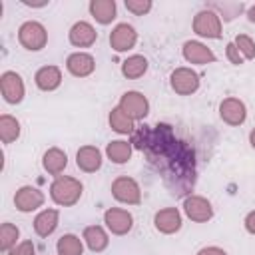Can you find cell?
<instances>
[{"instance_id": "cell-29", "label": "cell", "mask_w": 255, "mask_h": 255, "mask_svg": "<svg viewBox=\"0 0 255 255\" xmlns=\"http://www.w3.org/2000/svg\"><path fill=\"white\" fill-rule=\"evenodd\" d=\"M18 237H20V229L14 223H2L0 227V249L2 251H10L18 245Z\"/></svg>"}, {"instance_id": "cell-12", "label": "cell", "mask_w": 255, "mask_h": 255, "mask_svg": "<svg viewBox=\"0 0 255 255\" xmlns=\"http://www.w3.org/2000/svg\"><path fill=\"white\" fill-rule=\"evenodd\" d=\"M135 42H137V32L131 24H126V22L118 24L110 34V46L116 52H128L135 46Z\"/></svg>"}, {"instance_id": "cell-7", "label": "cell", "mask_w": 255, "mask_h": 255, "mask_svg": "<svg viewBox=\"0 0 255 255\" xmlns=\"http://www.w3.org/2000/svg\"><path fill=\"white\" fill-rule=\"evenodd\" d=\"M118 108H120L124 114H128L133 122L143 120V118L149 114V102H147V98H145L141 92H135V90L126 92V94L120 98Z\"/></svg>"}, {"instance_id": "cell-21", "label": "cell", "mask_w": 255, "mask_h": 255, "mask_svg": "<svg viewBox=\"0 0 255 255\" xmlns=\"http://www.w3.org/2000/svg\"><path fill=\"white\" fill-rule=\"evenodd\" d=\"M42 165H44V169L50 173V175H60L64 169H66V165H68V155H66V151H62L60 147H50L46 153H44V157H42Z\"/></svg>"}, {"instance_id": "cell-35", "label": "cell", "mask_w": 255, "mask_h": 255, "mask_svg": "<svg viewBox=\"0 0 255 255\" xmlns=\"http://www.w3.org/2000/svg\"><path fill=\"white\" fill-rule=\"evenodd\" d=\"M245 229L251 233V235H255V211H249L247 215H245Z\"/></svg>"}, {"instance_id": "cell-17", "label": "cell", "mask_w": 255, "mask_h": 255, "mask_svg": "<svg viewBox=\"0 0 255 255\" xmlns=\"http://www.w3.org/2000/svg\"><path fill=\"white\" fill-rule=\"evenodd\" d=\"M183 58L189 64H199V66L215 62V54L211 52V48H207L205 44H201L197 40H189L183 44Z\"/></svg>"}, {"instance_id": "cell-20", "label": "cell", "mask_w": 255, "mask_h": 255, "mask_svg": "<svg viewBox=\"0 0 255 255\" xmlns=\"http://www.w3.org/2000/svg\"><path fill=\"white\" fill-rule=\"evenodd\" d=\"M58 223H60V213H58V209H42V211L34 217V231H36V235H40V237H48V235H52V233L56 231Z\"/></svg>"}, {"instance_id": "cell-9", "label": "cell", "mask_w": 255, "mask_h": 255, "mask_svg": "<svg viewBox=\"0 0 255 255\" xmlns=\"http://www.w3.org/2000/svg\"><path fill=\"white\" fill-rule=\"evenodd\" d=\"M0 92H2V96L8 104H20L24 100V94H26L24 80L20 78V74L4 72L0 76Z\"/></svg>"}, {"instance_id": "cell-3", "label": "cell", "mask_w": 255, "mask_h": 255, "mask_svg": "<svg viewBox=\"0 0 255 255\" xmlns=\"http://www.w3.org/2000/svg\"><path fill=\"white\" fill-rule=\"evenodd\" d=\"M18 42H20L26 50L38 52V50H42V48L46 46V42H48V32H46V28H44L40 22L28 20V22H24V24L18 28Z\"/></svg>"}, {"instance_id": "cell-14", "label": "cell", "mask_w": 255, "mask_h": 255, "mask_svg": "<svg viewBox=\"0 0 255 255\" xmlns=\"http://www.w3.org/2000/svg\"><path fill=\"white\" fill-rule=\"evenodd\" d=\"M153 225L159 233L171 235L181 229V213L177 207H163L153 215Z\"/></svg>"}, {"instance_id": "cell-28", "label": "cell", "mask_w": 255, "mask_h": 255, "mask_svg": "<svg viewBox=\"0 0 255 255\" xmlns=\"http://www.w3.org/2000/svg\"><path fill=\"white\" fill-rule=\"evenodd\" d=\"M56 251H58V255H82L84 243H82V239H80L78 235L66 233V235H62V237L58 239Z\"/></svg>"}, {"instance_id": "cell-11", "label": "cell", "mask_w": 255, "mask_h": 255, "mask_svg": "<svg viewBox=\"0 0 255 255\" xmlns=\"http://www.w3.org/2000/svg\"><path fill=\"white\" fill-rule=\"evenodd\" d=\"M44 193L38 189V187H32V185H22L16 195H14V205L18 211L22 213H30V211H36L38 207L44 205Z\"/></svg>"}, {"instance_id": "cell-10", "label": "cell", "mask_w": 255, "mask_h": 255, "mask_svg": "<svg viewBox=\"0 0 255 255\" xmlns=\"http://www.w3.org/2000/svg\"><path fill=\"white\" fill-rule=\"evenodd\" d=\"M104 223L106 227L114 233V235H126L131 231L133 227V217L128 209H120V207H110L104 213Z\"/></svg>"}, {"instance_id": "cell-26", "label": "cell", "mask_w": 255, "mask_h": 255, "mask_svg": "<svg viewBox=\"0 0 255 255\" xmlns=\"http://www.w3.org/2000/svg\"><path fill=\"white\" fill-rule=\"evenodd\" d=\"M108 122H110V128L122 135H128V133H133L135 131V126H133V120L124 114L120 108H114L108 116Z\"/></svg>"}, {"instance_id": "cell-30", "label": "cell", "mask_w": 255, "mask_h": 255, "mask_svg": "<svg viewBox=\"0 0 255 255\" xmlns=\"http://www.w3.org/2000/svg\"><path fill=\"white\" fill-rule=\"evenodd\" d=\"M233 44L237 46V50H239V54L243 56V60H253V58H255V42H253L251 36L239 34V36H235Z\"/></svg>"}, {"instance_id": "cell-8", "label": "cell", "mask_w": 255, "mask_h": 255, "mask_svg": "<svg viewBox=\"0 0 255 255\" xmlns=\"http://www.w3.org/2000/svg\"><path fill=\"white\" fill-rule=\"evenodd\" d=\"M183 213L195 223H205L213 217V207H211L209 199H205L203 195L191 193L183 199Z\"/></svg>"}, {"instance_id": "cell-18", "label": "cell", "mask_w": 255, "mask_h": 255, "mask_svg": "<svg viewBox=\"0 0 255 255\" xmlns=\"http://www.w3.org/2000/svg\"><path fill=\"white\" fill-rule=\"evenodd\" d=\"M76 165L86 173L98 171L102 167V151L96 145H82L76 153Z\"/></svg>"}, {"instance_id": "cell-27", "label": "cell", "mask_w": 255, "mask_h": 255, "mask_svg": "<svg viewBox=\"0 0 255 255\" xmlns=\"http://www.w3.org/2000/svg\"><path fill=\"white\" fill-rule=\"evenodd\" d=\"M18 137H20V122L10 114H2L0 116V139H2V143H12Z\"/></svg>"}, {"instance_id": "cell-33", "label": "cell", "mask_w": 255, "mask_h": 255, "mask_svg": "<svg viewBox=\"0 0 255 255\" xmlns=\"http://www.w3.org/2000/svg\"><path fill=\"white\" fill-rule=\"evenodd\" d=\"M8 255H36V247L32 241H20L14 249L8 251Z\"/></svg>"}, {"instance_id": "cell-2", "label": "cell", "mask_w": 255, "mask_h": 255, "mask_svg": "<svg viewBox=\"0 0 255 255\" xmlns=\"http://www.w3.org/2000/svg\"><path fill=\"white\" fill-rule=\"evenodd\" d=\"M82 191H84L82 181L76 177H70V175H58L50 185L52 201L56 205H62V207L76 205L82 197Z\"/></svg>"}, {"instance_id": "cell-31", "label": "cell", "mask_w": 255, "mask_h": 255, "mask_svg": "<svg viewBox=\"0 0 255 255\" xmlns=\"http://www.w3.org/2000/svg\"><path fill=\"white\" fill-rule=\"evenodd\" d=\"M221 10L223 12V20H233L241 10H243V4L241 2H223V4H211L209 10Z\"/></svg>"}, {"instance_id": "cell-4", "label": "cell", "mask_w": 255, "mask_h": 255, "mask_svg": "<svg viewBox=\"0 0 255 255\" xmlns=\"http://www.w3.org/2000/svg\"><path fill=\"white\" fill-rule=\"evenodd\" d=\"M221 18L215 10H199L193 16V32L201 38H209V40H217L221 38Z\"/></svg>"}, {"instance_id": "cell-6", "label": "cell", "mask_w": 255, "mask_h": 255, "mask_svg": "<svg viewBox=\"0 0 255 255\" xmlns=\"http://www.w3.org/2000/svg\"><path fill=\"white\" fill-rule=\"evenodd\" d=\"M169 84H171V90L179 96H191L199 90V76L197 72H193L191 68H175L169 76Z\"/></svg>"}, {"instance_id": "cell-24", "label": "cell", "mask_w": 255, "mask_h": 255, "mask_svg": "<svg viewBox=\"0 0 255 255\" xmlns=\"http://www.w3.org/2000/svg\"><path fill=\"white\" fill-rule=\"evenodd\" d=\"M106 155L110 161L122 165V163H128L129 157H131V141H126V139H114L106 145Z\"/></svg>"}, {"instance_id": "cell-25", "label": "cell", "mask_w": 255, "mask_h": 255, "mask_svg": "<svg viewBox=\"0 0 255 255\" xmlns=\"http://www.w3.org/2000/svg\"><path fill=\"white\" fill-rule=\"evenodd\" d=\"M147 66L149 64H147V60L143 56L133 54V56H129V58H126L122 62V74L128 80H137V78H141L147 72Z\"/></svg>"}, {"instance_id": "cell-5", "label": "cell", "mask_w": 255, "mask_h": 255, "mask_svg": "<svg viewBox=\"0 0 255 255\" xmlns=\"http://www.w3.org/2000/svg\"><path fill=\"white\" fill-rule=\"evenodd\" d=\"M112 195L116 201L126 203V205H137L141 201V189L139 183L133 177L128 175H120L114 179L112 183Z\"/></svg>"}, {"instance_id": "cell-1", "label": "cell", "mask_w": 255, "mask_h": 255, "mask_svg": "<svg viewBox=\"0 0 255 255\" xmlns=\"http://www.w3.org/2000/svg\"><path fill=\"white\" fill-rule=\"evenodd\" d=\"M131 145L145 151L149 161L161 171L163 183L175 195H183L193 187L195 181V161L193 149L179 141L167 124H157L151 128H139L131 133Z\"/></svg>"}, {"instance_id": "cell-32", "label": "cell", "mask_w": 255, "mask_h": 255, "mask_svg": "<svg viewBox=\"0 0 255 255\" xmlns=\"http://www.w3.org/2000/svg\"><path fill=\"white\" fill-rule=\"evenodd\" d=\"M124 4L128 8V12H131L135 16H143L151 10V0H126Z\"/></svg>"}, {"instance_id": "cell-36", "label": "cell", "mask_w": 255, "mask_h": 255, "mask_svg": "<svg viewBox=\"0 0 255 255\" xmlns=\"http://www.w3.org/2000/svg\"><path fill=\"white\" fill-rule=\"evenodd\" d=\"M197 255H227V251H223L221 247H203L197 251Z\"/></svg>"}, {"instance_id": "cell-15", "label": "cell", "mask_w": 255, "mask_h": 255, "mask_svg": "<svg viewBox=\"0 0 255 255\" xmlns=\"http://www.w3.org/2000/svg\"><path fill=\"white\" fill-rule=\"evenodd\" d=\"M66 68L76 78H88L96 70V60L88 52H74L66 60Z\"/></svg>"}, {"instance_id": "cell-13", "label": "cell", "mask_w": 255, "mask_h": 255, "mask_svg": "<svg viewBox=\"0 0 255 255\" xmlns=\"http://www.w3.org/2000/svg\"><path fill=\"white\" fill-rule=\"evenodd\" d=\"M219 116L229 126H241L247 118V108L239 98H225L219 104Z\"/></svg>"}, {"instance_id": "cell-16", "label": "cell", "mask_w": 255, "mask_h": 255, "mask_svg": "<svg viewBox=\"0 0 255 255\" xmlns=\"http://www.w3.org/2000/svg\"><path fill=\"white\" fill-rule=\"evenodd\" d=\"M68 38H70V44L76 46V48H90V46L96 42L98 32H96V28H94L90 22L80 20V22H76V24L70 28Z\"/></svg>"}, {"instance_id": "cell-38", "label": "cell", "mask_w": 255, "mask_h": 255, "mask_svg": "<svg viewBox=\"0 0 255 255\" xmlns=\"http://www.w3.org/2000/svg\"><path fill=\"white\" fill-rule=\"evenodd\" d=\"M249 143H251V147L255 149V128H253L251 133H249Z\"/></svg>"}, {"instance_id": "cell-23", "label": "cell", "mask_w": 255, "mask_h": 255, "mask_svg": "<svg viewBox=\"0 0 255 255\" xmlns=\"http://www.w3.org/2000/svg\"><path fill=\"white\" fill-rule=\"evenodd\" d=\"M82 237H84L88 249L94 251V253H100V251H104L110 245V237L104 231V227H100V225H88L84 229V235Z\"/></svg>"}, {"instance_id": "cell-37", "label": "cell", "mask_w": 255, "mask_h": 255, "mask_svg": "<svg viewBox=\"0 0 255 255\" xmlns=\"http://www.w3.org/2000/svg\"><path fill=\"white\" fill-rule=\"evenodd\" d=\"M247 18H249L251 22H255V4H253L249 10H247Z\"/></svg>"}, {"instance_id": "cell-34", "label": "cell", "mask_w": 255, "mask_h": 255, "mask_svg": "<svg viewBox=\"0 0 255 255\" xmlns=\"http://www.w3.org/2000/svg\"><path fill=\"white\" fill-rule=\"evenodd\" d=\"M225 56H227V60H229L231 64H235V66L243 64V56L239 54V50H237V46H235L233 42H229V44L225 46Z\"/></svg>"}, {"instance_id": "cell-19", "label": "cell", "mask_w": 255, "mask_h": 255, "mask_svg": "<svg viewBox=\"0 0 255 255\" xmlns=\"http://www.w3.org/2000/svg\"><path fill=\"white\" fill-rule=\"evenodd\" d=\"M34 82L42 92H54L62 84V70L58 66H42L36 72Z\"/></svg>"}, {"instance_id": "cell-22", "label": "cell", "mask_w": 255, "mask_h": 255, "mask_svg": "<svg viewBox=\"0 0 255 255\" xmlns=\"http://www.w3.org/2000/svg\"><path fill=\"white\" fill-rule=\"evenodd\" d=\"M116 12H118V6L114 0H92L90 2V14L94 16L96 22L104 26L116 20Z\"/></svg>"}]
</instances>
